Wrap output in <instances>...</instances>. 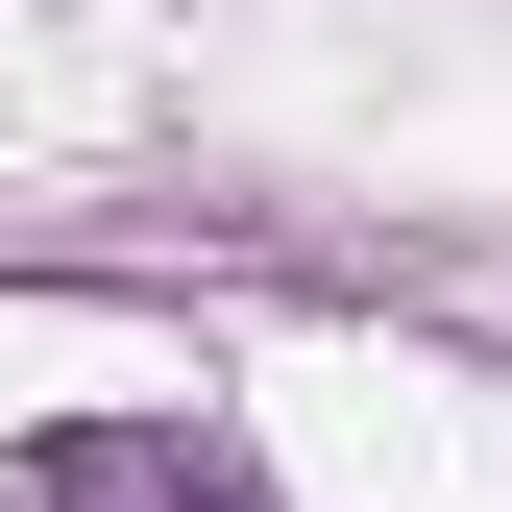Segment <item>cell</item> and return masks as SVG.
<instances>
[{
    "label": "cell",
    "instance_id": "cell-1",
    "mask_svg": "<svg viewBox=\"0 0 512 512\" xmlns=\"http://www.w3.org/2000/svg\"><path fill=\"white\" fill-rule=\"evenodd\" d=\"M25 512H269V439L244 415H49Z\"/></svg>",
    "mask_w": 512,
    "mask_h": 512
}]
</instances>
